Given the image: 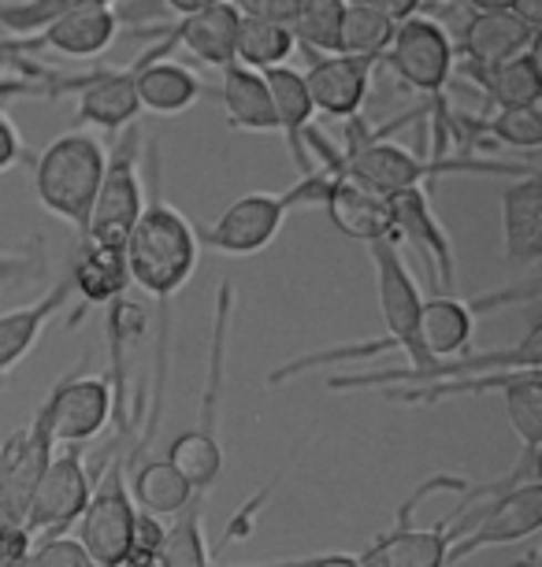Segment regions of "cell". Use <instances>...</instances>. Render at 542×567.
I'll return each mask as SVG.
<instances>
[{"label": "cell", "mask_w": 542, "mask_h": 567, "mask_svg": "<svg viewBox=\"0 0 542 567\" xmlns=\"http://www.w3.org/2000/svg\"><path fill=\"white\" fill-rule=\"evenodd\" d=\"M371 267H376V290H379V312L382 323H387V334L382 338H368V341H354V346H331V349H316L305 352V357H294L279 363L268 374V386H283V382L297 379L305 371H320L331 368V363H346V360H365V357H379L387 349L406 352V368L417 371L420 368V346H417V319L423 308V290L420 282L412 278L409 264L401 260L398 241L382 238L368 245Z\"/></svg>", "instance_id": "obj_1"}, {"label": "cell", "mask_w": 542, "mask_h": 567, "mask_svg": "<svg viewBox=\"0 0 542 567\" xmlns=\"http://www.w3.org/2000/svg\"><path fill=\"white\" fill-rule=\"evenodd\" d=\"M126 256V271L131 282L156 301V341H167L172 330V297L194 278L197 260H201V245L190 223L175 205H167L161 194V178H156V194L145 200L142 216H137L131 238L123 245Z\"/></svg>", "instance_id": "obj_2"}, {"label": "cell", "mask_w": 542, "mask_h": 567, "mask_svg": "<svg viewBox=\"0 0 542 567\" xmlns=\"http://www.w3.org/2000/svg\"><path fill=\"white\" fill-rule=\"evenodd\" d=\"M231 316H235V282L223 278L216 301H212V346L205 363V382H201V409L197 423L167 445L164 460L186 478L197 497H205L216 478L223 475L227 453L219 442V409L223 386H227V341H231Z\"/></svg>", "instance_id": "obj_3"}, {"label": "cell", "mask_w": 542, "mask_h": 567, "mask_svg": "<svg viewBox=\"0 0 542 567\" xmlns=\"http://www.w3.org/2000/svg\"><path fill=\"white\" fill-rule=\"evenodd\" d=\"M30 167H34V194L41 208L74 227L79 238H86L93 200L109 167L101 137L90 131H68L41 148Z\"/></svg>", "instance_id": "obj_4"}, {"label": "cell", "mask_w": 542, "mask_h": 567, "mask_svg": "<svg viewBox=\"0 0 542 567\" xmlns=\"http://www.w3.org/2000/svg\"><path fill=\"white\" fill-rule=\"evenodd\" d=\"M539 449H524L520 464L505 483H498L494 501L487 505L480 516L464 519L461 516V534L450 542L446 553V567H457L469 560L480 549H494V545H517L531 538L542 527V483H539Z\"/></svg>", "instance_id": "obj_5"}, {"label": "cell", "mask_w": 542, "mask_h": 567, "mask_svg": "<svg viewBox=\"0 0 542 567\" xmlns=\"http://www.w3.org/2000/svg\"><path fill=\"white\" fill-rule=\"evenodd\" d=\"M439 489H469V483H464V478H450V475L428 478V483L417 486V494L398 508L395 527L387 534H379L357 560L365 567H446L450 542L461 534L457 530V519L475 505V494H469L461 508L450 512V516H442L439 523H431V527H417V523H412V512H417L420 501H428L431 494H439Z\"/></svg>", "instance_id": "obj_6"}, {"label": "cell", "mask_w": 542, "mask_h": 567, "mask_svg": "<svg viewBox=\"0 0 542 567\" xmlns=\"http://www.w3.org/2000/svg\"><path fill=\"white\" fill-rule=\"evenodd\" d=\"M142 126L131 123L120 131V142L109 153V167H104L98 200H93V216L86 227V245H101V249H123L131 238L137 216L145 208V182H142Z\"/></svg>", "instance_id": "obj_7"}, {"label": "cell", "mask_w": 542, "mask_h": 567, "mask_svg": "<svg viewBox=\"0 0 542 567\" xmlns=\"http://www.w3.org/2000/svg\"><path fill=\"white\" fill-rule=\"evenodd\" d=\"M137 508L126 489V445H120L93 483L90 505L79 516V545L93 567H123L134 545Z\"/></svg>", "instance_id": "obj_8"}, {"label": "cell", "mask_w": 542, "mask_h": 567, "mask_svg": "<svg viewBox=\"0 0 542 567\" xmlns=\"http://www.w3.org/2000/svg\"><path fill=\"white\" fill-rule=\"evenodd\" d=\"M382 60L398 74V82H406L423 101H442L457 68V49L442 23H434L428 16H412L406 23H398L395 41L382 52Z\"/></svg>", "instance_id": "obj_9"}, {"label": "cell", "mask_w": 542, "mask_h": 567, "mask_svg": "<svg viewBox=\"0 0 542 567\" xmlns=\"http://www.w3.org/2000/svg\"><path fill=\"white\" fill-rule=\"evenodd\" d=\"M90 494H93V475L86 467L82 449L79 445L57 449V456L49 460L41 483L34 486L23 527L34 534V542L60 538V534H68V527H74L82 512H86Z\"/></svg>", "instance_id": "obj_10"}, {"label": "cell", "mask_w": 542, "mask_h": 567, "mask_svg": "<svg viewBox=\"0 0 542 567\" xmlns=\"http://www.w3.org/2000/svg\"><path fill=\"white\" fill-rule=\"evenodd\" d=\"M41 409L49 415V431L57 449H68V445L82 449L90 437H98L115 415L109 374H82V371L63 374L57 386L49 390Z\"/></svg>", "instance_id": "obj_11"}, {"label": "cell", "mask_w": 542, "mask_h": 567, "mask_svg": "<svg viewBox=\"0 0 542 567\" xmlns=\"http://www.w3.org/2000/svg\"><path fill=\"white\" fill-rule=\"evenodd\" d=\"M290 216L283 194H242L235 205H227L216 216V223H194L197 245L223 256H253L264 252L279 238L283 223Z\"/></svg>", "instance_id": "obj_12"}, {"label": "cell", "mask_w": 542, "mask_h": 567, "mask_svg": "<svg viewBox=\"0 0 542 567\" xmlns=\"http://www.w3.org/2000/svg\"><path fill=\"white\" fill-rule=\"evenodd\" d=\"M79 93V123L98 126L104 134H120L137 120V97H134V63L126 68H104L82 79H57L41 93L60 97V93Z\"/></svg>", "instance_id": "obj_13"}, {"label": "cell", "mask_w": 542, "mask_h": 567, "mask_svg": "<svg viewBox=\"0 0 542 567\" xmlns=\"http://www.w3.org/2000/svg\"><path fill=\"white\" fill-rule=\"evenodd\" d=\"M390 219H395V238H406L434 275V290L453 297L457 290V256L453 241L446 234L442 219L434 216L431 189H409V194L390 197Z\"/></svg>", "instance_id": "obj_14"}, {"label": "cell", "mask_w": 542, "mask_h": 567, "mask_svg": "<svg viewBox=\"0 0 542 567\" xmlns=\"http://www.w3.org/2000/svg\"><path fill=\"white\" fill-rule=\"evenodd\" d=\"M167 41L161 38V45L142 52L134 60V97L142 112L156 115H183L205 97V82L197 79L186 63L167 60Z\"/></svg>", "instance_id": "obj_15"}, {"label": "cell", "mask_w": 542, "mask_h": 567, "mask_svg": "<svg viewBox=\"0 0 542 567\" xmlns=\"http://www.w3.org/2000/svg\"><path fill=\"white\" fill-rule=\"evenodd\" d=\"M371 71L376 63L357 56H308V71L301 74L308 101L316 115H331V120H354L360 104L368 97Z\"/></svg>", "instance_id": "obj_16"}, {"label": "cell", "mask_w": 542, "mask_h": 567, "mask_svg": "<svg viewBox=\"0 0 542 567\" xmlns=\"http://www.w3.org/2000/svg\"><path fill=\"white\" fill-rule=\"evenodd\" d=\"M120 12L115 8H90V12L60 16L57 23L41 27L38 34L23 38V52H60L68 60H93L109 52L120 38Z\"/></svg>", "instance_id": "obj_17"}, {"label": "cell", "mask_w": 542, "mask_h": 567, "mask_svg": "<svg viewBox=\"0 0 542 567\" xmlns=\"http://www.w3.org/2000/svg\"><path fill=\"white\" fill-rule=\"evenodd\" d=\"M535 41H539L535 27H528L513 12H498V16H469V23L461 27V38H457L453 49L464 56V71H491L498 63L535 49Z\"/></svg>", "instance_id": "obj_18"}, {"label": "cell", "mask_w": 542, "mask_h": 567, "mask_svg": "<svg viewBox=\"0 0 542 567\" xmlns=\"http://www.w3.org/2000/svg\"><path fill=\"white\" fill-rule=\"evenodd\" d=\"M320 208L327 212V219L335 223V230H342L346 238H354V241L371 245V241H382V238H395L390 200H382L376 194H365V189H357L354 182H346L338 175H327Z\"/></svg>", "instance_id": "obj_19"}, {"label": "cell", "mask_w": 542, "mask_h": 567, "mask_svg": "<svg viewBox=\"0 0 542 567\" xmlns=\"http://www.w3.org/2000/svg\"><path fill=\"white\" fill-rule=\"evenodd\" d=\"M502 245L509 267H531L542 256V189L531 171L502 189Z\"/></svg>", "instance_id": "obj_20"}, {"label": "cell", "mask_w": 542, "mask_h": 567, "mask_svg": "<svg viewBox=\"0 0 542 567\" xmlns=\"http://www.w3.org/2000/svg\"><path fill=\"white\" fill-rule=\"evenodd\" d=\"M149 312L145 305H137L134 297H120L109 305L104 316V338H109V382H112V401H115V437L126 445V437L134 431V420L126 412V352L137 346V338L145 334Z\"/></svg>", "instance_id": "obj_21"}, {"label": "cell", "mask_w": 542, "mask_h": 567, "mask_svg": "<svg viewBox=\"0 0 542 567\" xmlns=\"http://www.w3.org/2000/svg\"><path fill=\"white\" fill-rule=\"evenodd\" d=\"M167 49H186L190 56H197L208 68H231L235 63V41H238V12L231 8V0H223L216 8H205L197 16L178 19L175 27L164 30Z\"/></svg>", "instance_id": "obj_22"}, {"label": "cell", "mask_w": 542, "mask_h": 567, "mask_svg": "<svg viewBox=\"0 0 542 567\" xmlns=\"http://www.w3.org/2000/svg\"><path fill=\"white\" fill-rule=\"evenodd\" d=\"M68 297H71V282L63 278L49 293H41L38 301L0 316V386L30 357V349H34V341L41 338L49 319H57L68 308Z\"/></svg>", "instance_id": "obj_23"}, {"label": "cell", "mask_w": 542, "mask_h": 567, "mask_svg": "<svg viewBox=\"0 0 542 567\" xmlns=\"http://www.w3.org/2000/svg\"><path fill=\"white\" fill-rule=\"evenodd\" d=\"M71 293L82 297V308L74 312L71 327L79 323L86 308H109L112 301H120L131 290V271H126V256L123 249H101V245L82 241L79 260L71 264Z\"/></svg>", "instance_id": "obj_24"}, {"label": "cell", "mask_w": 542, "mask_h": 567, "mask_svg": "<svg viewBox=\"0 0 542 567\" xmlns=\"http://www.w3.org/2000/svg\"><path fill=\"white\" fill-rule=\"evenodd\" d=\"M264 82H268L275 123H279V134L286 137V148H290V156H294V167L301 171V175H313L316 167L305 153V131L313 126L316 109H313V101H308L301 71L275 68V71H264Z\"/></svg>", "instance_id": "obj_25"}, {"label": "cell", "mask_w": 542, "mask_h": 567, "mask_svg": "<svg viewBox=\"0 0 542 567\" xmlns=\"http://www.w3.org/2000/svg\"><path fill=\"white\" fill-rule=\"evenodd\" d=\"M219 104L227 112V123L242 134H279L272 109V93L260 71H249L242 63L223 68L219 79Z\"/></svg>", "instance_id": "obj_26"}, {"label": "cell", "mask_w": 542, "mask_h": 567, "mask_svg": "<svg viewBox=\"0 0 542 567\" xmlns=\"http://www.w3.org/2000/svg\"><path fill=\"white\" fill-rule=\"evenodd\" d=\"M126 489H131L134 505L156 519L178 516V512H186L190 501H197L190 483L164 456H137L131 464V486Z\"/></svg>", "instance_id": "obj_27"}, {"label": "cell", "mask_w": 542, "mask_h": 567, "mask_svg": "<svg viewBox=\"0 0 542 567\" xmlns=\"http://www.w3.org/2000/svg\"><path fill=\"white\" fill-rule=\"evenodd\" d=\"M480 90L487 93V101L502 109H539L542 97V74H539V56L535 49L520 52V56L498 63L491 71H469Z\"/></svg>", "instance_id": "obj_28"}, {"label": "cell", "mask_w": 542, "mask_h": 567, "mask_svg": "<svg viewBox=\"0 0 542 567\" xmlns=\"http://www.w3.org/2000/svg\"><path fill=\"white\" fill-rule=\"evenodd\" d=\"M453 137L464 148L475 145V137H494L509 148H524V153H535L542 145V120L539 109H502L494 112L491 120H475V115H453L450 120Z\"/></svg>", "instance_id": "obj_29"}, {"label": "cell", "mask_w": 542, "mask_h": 567, "mask_svg": "<svg viewBox=\"0 0 542 567\" xmlns=\"http://www.w3.org/2000/svg\"><path fill=\"white\" fill-rule=\"evenodd\" d=\"M395 23L371 4H346L342 27H338V56H357L379 63L382 52L395 41Z\"/></svg>", "instance_id": "obj_30"}, {"label": "cell", "mask_w": 542, "mask_h": 567, "mask_svg": "<svg viewBox=\"0 0 542 567\" xmlns=\"http://www.w3.org/2000/svg\"><path fill=\"white\" fill-rule=\"evenodd\" d=\"M297 41L290 34V27H275V23H257V19H242L238 16V41H235V63L249 71H275L286 68V60L294 56Z\"/></svg>", "instance_id": "obj_31"}, {"label": "cell", "mask_w": 542, "mask_h": 567, "mask_svg": "<svg viewBox=\"0 0 542 567\" xmlns=\"http://www.w3.org/2000/svg\"><path fill=\"white\" fill-rule=\"evenodd\" d=\"M90 8H115V0H0V38L23 41L60 16L90 12Z\"/></svg>", "instance_id": "obj_32"}, {"label": "cell", "mask_w": 542, "mask_h": 567, "mask_svg": "<svg viewBox=\"0 0 542 567\" xmlns=\"http://www.w3.org/2000/svg\"><path fill=\"white\" fill-rule=\"evenodd\" d=\"M342 12V0H297V12L290 23L294 41L308 49V56H335Z\"/></svg>", "instance_id": "obj_33"}, {"label": "cell", "mask_w": 542, "mask_h": 567, "mask_svg": "<svg viewBox=\"0 0 542 567\" xmlns=\"http://www.w3.org/2000/svg\"><path fill=\"white\" fill-rule=\"evenodd\" d=\"M505 409L524 449H542V374L513 371L505 382Z\"/></svg>", "instance_id": "obj_34"}, {"label": "cell", "mask_w": 542, "mask_h": 567, "mask_svg": "<svg viewBox=\"0 0 542 567\" xmlns=\"http://www.w3.org/2000/svg\"><path fill=\"white\" fill-rule=\"evenodd\" d=\"M45 271V245L41 238H30L19 249H0V290H19L34 282Z\"/></svg>", "instance_id": "obj_35"}, {"label": "cell", "mask_w": 542, "mask_h": 567, "mask_svg": "<svg viewBox=\"0 0 542 567\" xmlns=\"http://www.w3.org/2000/svg\"><path fill=\"white\" fill-rule=\"evenodd\" d=\"M27 567H93V560L86 556V549L79 545V538H68V534H60V538L38 542L34 553H30Z\"/></svg>", "instance_id": "obj_36"}, {"label": "cell", "mask_w": 542, "mask_h": 567, "mask_svg": "<svg viewBox=\"0 0 542 567\" xmlns=\"http://www.w3.org/2000/svg\"><path fill=\"white\" fill-rule=\"evenodd\" d=\"M231 8L242 19H257V23H275V27H290L297 0H231Z\"/></svg>", "instance_id": "obj_37"}, {"label": "cell", "mask_w": 542, "mask_h": 567, "mask_svg": "<svg viewBox=\"0 0 542 567\" xmlns=\"http://www.w3.org/2000/svg\"><path fill=\"white\" fill-rule=\"evenodd\" d=\"M16 164H34V156L27 153V142H23V134H19L16 120L8 115L4 104H0V175L12 171Z\"/></svg>", "instance_id": "obj_38"}, {"label": "cell", "mask_w": 542, "mask_h": 567, "mask_svg": "<svg viewBox=\"0 0 542 567\" xmlns=\"http://www.w3.org/2000/svg\"><path fill=\"white\" fill-rule=\"evenodd\" d=\"M231 567H365L357 553H316L297 556V560H272V564H231Z\"/></svg>", "instance_id": "obj_39"}, {"label": "cell", "mask_w": 542, "mask_h": 567, "mask_svg": "<svg viewBox=\"0 0 542 567\" xmlns=\"http://www.w3.org/2000/svg\"><path fill=\"white\" fill-rule=\"evenodd\" d=\"M365 4H371L376 12H382L390 19V23H406V19H412V16H420V4L423 0H365Z\"/></svg>", "instance_id": "obj_40"}, {"label": "cell", "mask_w": 542, "mask_h": 567, "mask_svg": "<svg viewBox=\"0 0 542 567\" xmlns=\"http://www.w3.org/2000/svg\"><path fill=\"white\" fill-rule=\"evenodd\" d=\"M161 4L167 8L172 16L178 19H186V16H197V12H205V8H216L223 4V0H161Z\"/></svg>", "instance_id": "obj_41"}, {"label": "cell", "mask_w": 542, "mask_h": 567, "mask_svg": "<svg viewBox=\"0 0 542 567\" xmlns=\"http://www.w3.org/2000/svg\"><path fill=\"white\" fill-rule=\"evenodd\" d=\"M472 8V16H498V12H513L517 0H464Z\"/></svg>", "instance_id": "obj_42"}, {"label": "cell", "mask_w": 542, "mask_h": 567, "mask_svg": "<svg viewBox=\"0 0 542 567\" xmlns=\"http://www.w3.org/2000/svg\"><path fill=\"white\" fill-rule=\"evenodd\" d=\"M513 16H517V19H524L528 27H535V30H539V19H542V0H517Z\"/></svg>", "instance_id": "obj_43"}, {"label": "cell", "mask_w": 542, "mask_h": 567, "mask_svg": "<svg viewBox=\"0 0 542 567\" xmlns=\"http://www.w3.org/2000/svg\"><path fill=\"white\" fill-rule=\"evenodd\" d=\"M8 68H19V71H27L30 79L38 74V68H30V63L23 56H0V71H8Z\"/></svg>", "instance_id": "obj_44"}, {"label": "cell", "mask_w": 542, "mask_h": 567, "mask_svg": "<svg viewBox=\"0 0 542 567\" xmlns=\"http://www.w3.org/2000/svg\"><path fill=\"white\" fill-rule=\"evenodd\" d=\"M0 56H23V41H16V38H0Z\"/></svg>", "instance_id": "obj_45"}, {"label": "cell", "mask_w": 542, "mask_h": 567, "mask_svg": "<svg viewBox=\"0 0 542 567\" xmlns=\"http://www.w3.org/2000/svg\"><path fill=\"white\" fill-rule=\"evenodd\" d=\"M12 442H16V434H8V442L0 445V475H4V464H8V453H12Z\"/></svg>", "instance_id": "obj_46"}, {"label": "cell", "mask_w": 542, "mask_h": 567, "mask_svg": "<svg viewBox=\"0 0 542 567\" xmlns=\"http://www.w3.org/2000/svg\"><path fill=\"white\" fill-rule=\"evenodd\" d=\"M342 4H365V0H342Z\"/></svg>", "instance_id": "obj_47"}, {"label": "cell", "mask_w": 542, "mask_h": 567, "mask_svg": "<svg viewBox=\"0 0 542 567\" xmlns=\"http://www.w3.org/2000/svg\"><path fill=\"white\" fill-rule=\"evenodd\" d=\"M442 4H457V0H442Z\"/></svg>", "instance_id": "obj_48"}]
</instances>
